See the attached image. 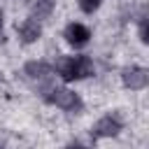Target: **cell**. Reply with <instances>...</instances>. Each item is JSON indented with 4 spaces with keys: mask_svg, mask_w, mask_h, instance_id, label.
Listing matches in <instances>:
<instances>
[{
    "mask_svg": "<svg viewBox=\"0 0 149 149\" xmlns=\"http://www.w3.org/2000/svg\"><path fill=\"white\" fill-rule=\"evenodd\" d=\"M51 63L61 84L79 86L84 81H93L100 74V61L88 51H61L51 58Z\"/></svg>",
    "mask_w": 149,
    "mask_h": 149,
    "instance_id": "6da1fadb",
    "label": "cell"
},
{
    "mask_svg": "<svg viewBox=\"0 0 149 149\" xmlns=\"http://www.w3.org/2000/svg\"><path fill=\"white\" fill-rule=\"evenodd\" d=\"M16 77L37 100L58 81L56 72H54V63L47 56H30V58L21 61V65L16 68Z\"/></svg>",
    "mask_w": 149,
    "mask_h": 149,
    "instance_id": "7a4b0ae2",
    "label": "cell"
},
{
    "mask_svg": "<svg viewBox=\"0 0 149 149\" xmlns=\"http://www.w3.org/2000/svg\"><path fill=\"white\" fill-rule=\"evenodd\" d=\"M40 102H42L44 107L54 109L56 114L65 116V119H79V116L86 114V107H88L84 93H81L77 86H72V84H61V81H56V84L40 98Z\"/></svg>",
    "mask_w": 149,
    "mask_h": 149,
    "instance_id": "3957f363",
    "label": "cell"
},
{
    "mask_svg": "<svg viewBox=\"0 0 149 149\" xmlns=\"http://www.w3.org/2000/svg\"><path fill=\"white\" fill-rule=\"evenodd\" d=\"M128 128V119L121 109H105L100 112L86 128V137L98 144V142H112V140H119Z\"/></svg>",
    "mask_w": 149,
    "mask_h": 149,
    "instance_id": "277c9868",
    "label": "cell"
},
{
    "mask_svg": "<svg viewBox=\"0 0 149 149\" xmlns=\"http://www.w3.org/2000/svg\"><path fill=\"white\" fill-rule=\"evenodd\" d=\"M61 44L68 51H88V47L95 40V30L84 19H68L58 30Z\"/></svg>",
    "mask_w": 149,
    "mask_h": 149,
    "instance_id": "5b68a950",
    "label": "cell"
},
{
    "mask_svg": "<svg viewBox=\"0 0 149 149\" xmlns=\"http://www.w3.org/2000/svg\"><path fill=\"white\" fill-rule=\"evenodd\" d=\"M116 84L126 93H144L149 88V68L140 61H128L116 68Z\"/></svg>",
    "mask_w": 149,
    "mask_h": 149,
    "instance_id": "8992f818",
    "label": "cell"
},
{
    "mask_svg": "<svg viewBox=\"0 0 149 149\" xmlns=\"http://www.w3.org/2000/svg\"><path fill=\"white\" fill-rule=\"evenodd\" d=\"M44 35H47V23L40 21V19H35V16H30V14H23L12 26V37H14V42L21 49L37 47L44 40Z\"/></svg>",
    "mask_w": 149,
    "mask_h": 149,
    "instance_id": "52a82bcc",
    "label": "cell"
},
{
    "mask_svg": "<svg viewBox=\"0 0 149 149\" xmlns=\"http://www.w3.org/2000/svg\"><path fill=\"white\" fill-rule=\"evenodd\" d=\"M130 26H133V33H135V40L140 47H147L149 42V5L142 0V2H135L133 7V16H130Z\"/></svg>",
    "mask_w": 149,
    "mask_h": 149,
    "instance_id": "ba28073f",
    "label": "cell"
},
{
    "mask_svg": "<svg viewBox=\"0 0 149 149\" xmlns=\"http://www.w3.org/2000/svg\"><path fill=\"white\" fill-rule=\"evenodd\" d=\"M23 7H26V14L49 23L58 12V0H23Z\"/></svg>",
    "mask_w": 149,
    "mask_h": 149,
    "instance_id": "9c48e42d",
    "label": "cell"
},
{
    "mask_svg": "<svg viewBox=\"0 0 149 149\" xmlns=\"http://www.w3.org/2000/svg\"><path fill=\"white\" fill-rule=\"evenodd\" d=\"M105 0H74V7L81 16H95L102 9Z\"/></svg>",
    "mask_w": 149,
    "mask_h": 149,
    "instance_id": "30bf717a",
    "label": "cell"
},
{
    "mask_svg": "<svg viewBox=\"0 0 149 149\" xmlns=\"http://www.w3.org/2000/svg\"><path fill=\"white\" fill-rule=\"evenodd\" d=\"M61 149H98L88 137H68L63 144H61Z\"/></svg>",
    "mask_w": 149,
    "mask_h": 149,
    "instance_id": "8fae6325",
    "label": "cell"
},
{
    "mask_svg": "<svg viewBox=\"0 0 149 149\" xmlns=\"http://www.w3.org/2000/svg\"><path fill=\"white\" fill-rule=\"evenodd\" d=\"M7 44V9L0 2V47Z\"/></svg>",
    "mask_w": 149,
    "mask_h": 149,
    "instance_id": "7c38bea8",
    "label": "cell"
},
{
    "mask_svg": "<svg viewBox=\"0 0 149 149\" xmlns=\"http://www.w3.org/2000/svg\"><path fill=\"white\" fill-rule=\"evenodd\" d=\"M2 81H5V72H2V68H0V86H2Z\"/></svg>",
    "mask_w": 149,
    "mask_h": 149,
    "instance_id": "4fadbf2b",
    "label": "cell"
},
{
    "mask_svg": "<svg viewBox=\"0 0 149 149\" xmlns=\"http://www.w3.org/2000/svg\"><path fill=\"white\" fill-rule=\"evenodd\" d=\"M0 149H7V144H5V142H0Z\"/></svg>",
    "mask_w": 149,
    "mask_h": 149,
    "instance_id": "5bb4252c",
    "label": "cell"
}]
</instances>
